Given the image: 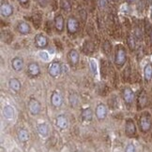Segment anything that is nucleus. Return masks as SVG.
Returning <instances> with one entry per match:
<instances>
[{
    "instance_id": "12",
    "label": "nucleus",
    "mask_w": 152,
    "mask_h": 152,
    "mask_svg": "<svg viewBox=\"0 0 152 152\" xmlns=\"http://www.w3.org/2000/svg\"><path fill=\"white\" fill-rule=\"evenodd\" d=\"M68 125H69L68 119L64 115H59L56 118V126L59 127L60 129H62V130L66 129Z\"/></svg>"
},
{
    "instance_id": "3",
    "label": "nucleus",
    "mask_w": 152,
    "mask_h": 152,
    "mask_svg": "<svg viewBox=\"0 0 152 152\" xmlns=\"http://www.w3.org/2000/svg\"><path fill=\"white\" fill-rule=\"evenodd\" d=\"M126 59H127V55L125 50L123 48H118L116 52V59H115L116 64L117 65H123L125 64Z\"/></svg>"
},
{
    "instance_id": "31",
    "label": "nucleus",
    "mask_w": 152,
    "mask_h": 152,
    "mask_svg": "<svg viewBox=\"0 0 152 152\" xmlns=\"http://www.w3.org/2000/svg\"><path fill=\"white\" fill-rule=\"evenodd\" d=\"M150 37H151V41H152V31H151V36H150Z\"/></svg>"
},
{
    "instance_id": "25",
    "label": "nucleus",
    "mask_w": 152,
    "mask_h": 152,
    "mask_svg": "<svg viewBox=\"0 0 152 152\" xmlns=\"http://www.w3.org/2000/svg\"><path fill=\"white\" fill-rule=\"evenodd\" d=\"M125 152H136L135 146H134L133 144H129V145H128V146L126 147Z\"/></svg>"
},
{
    "instance_id": "20",
    "label": "nucleus",
    "mask_w": 152,
    "mask_h": 152,
    "mask_svg": "<svg viewBox=\"0 0 152 152\" xmlns=\"http://www.w3.org/2000/svg\"><path fill=\"white\" fill-rule=\"evenodd\" d=\"M38 132L40 135L42 137H46L48 135V126L46 123H40L38 125Z\"/></svg>"
},
{
    "instance_id": "4",
    "label": "nucleus",
    "mask_w": 152,
    "mask_h": 152,
    "mask_svg": "<svg viewBox=\"0 0 152 152\" xmlns=\"http://www.w3.org/2000/svg\"><path fill=\"white\" fill-rule=\"evenodd\" d=\"M40 104L36 99H30L28 102V109L32 115H38L40 112Z\"/></svg>"
},
{
    "instance_id": "18",
    "label": "nucleus",
    "mask_w": 152,
    "mask_h": 152,
    "mask_svg": "<svg viewBox=\"0 0 152 152\" xmlns=\"http://www.w3.org/2000/svg\"><path fill=\"white\" fill-rule=\"evenodd\" d=\"M69 60H70L71 64H73V65H75L79 62V55L75 50H70V52H69Z\"/></svg>"
},
{
    "instance_id": "26",
    "label": "nucleus",
    "mask_w": 152,
    "mask_h": 152,
    "mask_svg": "<svg viewBox=\"0 0 152 152\" xmlns=\"http://www.w3.org/2000/svg\"><path fill=\"white\" fill-rule=\"evenodd\" d=\"M62 8H63L65 10H70L71 6L67 0H62Z\"/></svg>"
},
{
    "instance_id": "21",
    "label": "nucleus",
    "mask_w": 152,
    "mask_h": 152,
    "mask_svg": "<svg viewBox=\"0 0 152 152\" xmlns=\"http://www.w3.org/2000/svg\"><path fill=\"white\" fill-rule=\"evenodd\" d=\"M54 25H56V28L57 31H59L61 32L62 30H63V27H64V20H63V17L61 15H57L56 17V20H54Z\"/></svg>"
},
{
    "instance_id": "11",
    "label": "nucleus",
    "mask_w": 152,
    "mask_h": 152,
    "mask_svg": "<svg viewBox=\"0 0 152 152\" xmlns=\"http://www.w3.org/2000/svg\"><path fill=\"white\" fill-rule=\"evenodd\" d=\"M51 102H52V105L56 106V108L62 105V97L60 93L58 92H54L51 97Z\"/></svg>"
},
{
    "instance_id": "33",
    "label": "nucleus",
    "mask_w": 152,
    "mask_h": 152,
    "mask_svg": "<svg viewBox=\"0 0 152 152\" xmlns=\"http://www.w3.org/2000/svg\"><path fill=\"white\" fill-rule=\"evenodd\" d=\"M77 152H82V151H77Z\"/></svg>"
},
{
    "instance_id": "32",
    "label": "nucleus",
    "mask_w": 152,
    "mask_h": 152,
    "mask_svg": "<svg viewBox=\"0 0 152 152\" xmlns=\"http://www.w3.org/2000/svg\"><path fill=\"white\" fill-rule=\"evenodd\" d=\"M128 1H130V2H132V1H134V0H128Z\"/></svg>"
},
{
    "instance_id": "27",
    "label": "nucleus",
    "mask_w": 152,
    "mask_h": 152,
    "mask_svg": "<svg viewBox=\"0 0 152 152\" xmlns=\"http://www.w3.org/2000/svg\"><path fill=\"white\" fill-rule=\"evenodd\" d=\"M90 66H91V70L94 74L97 73V64H96V62L94 60H91L90 61Z\"/></svg>"
},
{
    "instance_id": "15",
    "label": "nucleus",
    "mask_w": 152,
    "mask_h": 152,
    "mask_svg": "<svg viewBox=\"0 0 152 152\" xmlns=\"http://www.w3.org/2000/svg\"><path fill=\"white\" fill-rule=\"evenodd\" d=\"M81 117L82 119L85 120V121H90L93 118V112L90 108H84L82 110V113H81Z\"/></svg>"
},
{
    "instance_id": "8",
    "label": "nucleus",
    "mask_w": 152,
    "mask_h": 152,
    "mask_svg": "<svg viewBox=\"0 0 152 152\" xmlns=\"http://www.w3.org/2000/svg\"><path fill=\"white\" fill-rule=\"evenodd\" d=\"M67 27H68V31L70 33H75L78 29V22L77 20L74 18H69L68 23H67Z\"/></svg>"
},
{
    "instance_id": "29",
    "label": "nucleus",
    "mask_w": 152,
    "mask_h": 152,
    "mask_svg": "<svg viewBox=\"0 0 152 152\" xmlns=\"http://www.w3.org/2000/svg\"><path fill=\"white\" fill-rule=\"evenodd\" d=\"M106 3H107V0H99V6H100V8H101V9L104 8V7L106 6Z\"/></svg>"
},
{
    "instance_id": "14",
    "label": "nucleus",
    "mask_w": 152,
    "mask_h": 152,
    "mask_svg": "<svg viewBox=\"0 0 152 152\" xmlns=\"http://www.w3.org/2000/svg\"><path fill=\"white\" fill-rule=\"evenodd\" d=\"M12 67L15 71H21L24 67V61L22 58L20 57H15L11 62Z\"/></svg>"
},
{
    "instance_id": "6",
    "label": "nucleus",
    "mask_w": 152,
    "mask_h": 152,
    "mask_svg": "<svg viewBox=\"0 0 152 152\" xmlns=\"http://www.w3.org/2000/svg\"><path fill=\"white\" fill-rule=\"evenodd\" d=\"M107 115V108L105 105L103 104H99L96 108V116L100 120H102L105 119V117Z\"/></svg>"
},
{
    "instance_id": "1",
    "label": "nucleus",
    "mask_w": 152,
    "mask_h": 152,
    "mask_svg": "<svg viewBox=\"0 0 152 152\" xmlns=\"http://www.w3.org/2000/svg\"><path fill=\"white\" fill-rule=\"evenodd\" d=\"M151 124H152L151 119H150V116L148 115V114H144V115L141 116L140 127H141V130H142L143 132H145V133L148 132L151 128Z\"/></svg>"
},
{
    "instance_id": "10",
    "label": "nucleus",
    "mask_w": 152,
    "mask_h": 152,
    "mask_svg": "<svg viewBox=\"0 0 152 152\" xmlns=\"http://www.w3.org/2000/svg\"><path fill=\"white\" fill-rule=\"evenodd\" d=\"M126 133L129 135H134L136 133V127L132 119H127L126 121Z\"/></svg>"
},
{
    "instance_id": "2",
    "label": "nucleus",
    "mask_w": 152,
    "mask_h": 152,
    "mask_svg": "<svg viewBox=\"0 0 152 152\" xmlns=\"http://www.w3.org/2000/svg\"><path fill=\"white\" fill-rule=\"evenodd\" d=\"M48 73L53 78H56L61 73V65L58 62H53L48 67Z\"/></svg>"
},
{
    "instance_id": "23",
    "label": "nucleus",
    "mask_w": 152,
    "mask_h": 152,
    "mask_svg": "<svg viewBox=\"0 0 152 152\" xmlns=\"http://www.w3.org/2000/svg\"><path fill=\"white\" fill-rule=\"evenodd\" d=\"M18 138L21 142H26L29 139V133L26 130L21 129L18 132Z\"/></svg>"
},
{
    "instance_id": "7",
    "label": "nucleus",
    "mask_w": 152,
    "mask_h": 152,
    "mask_svg": "<svg viewBox=\"0 0 152 152\" xmlns=\"http://www.w3.org/2000/svg\"><path fill=\"white\" fill-rule=\"evenodd\" d=\"M0 11H1V14L4 17H9L12 14L13 9L8 2H2L1 7H0Z\"/></svg>"
},
{
    "instance_id": "13",
    "label": "nucleus",
    "mask_w": 152,
    "mask_h": 152,
    "mask_svg": "<svg viewBox=\"0 0 152 152\" xmlns=\"http://www.w3.org/2000/svg\"><path fill=\"white\" fill-rule=\"evenodd\" d=\"M28 73L33 76V77H36L38 76L40 73V66L39 64H36V63H31L28 64Z\"/></svg>"
},
{
    "instance_id": "17",
    "label": "nucleus",
    "mask_w": 152,
    "mask_h": 152,
    "mask_svg": "<svg viewBox=\"0 0 152 152\" xmlns=\"http://www.w3.org/2000/svg\"><path fill=\"white\" fill-rule=\"evenodd\" d=\"M9 88L12 90V91H14V92H19L20 90H21V82L18 80L17 78H11L10 80L9 81Z\"/></svg>"
},
{
    "instance_id": "5",
    "label": "nucleus",
    "mask_w": 152,
    "mask_h": 152,
    "mask_svg": "<svg viewBox=\"0 0 152 152\" xmlns=\"http://www.w3.org/2000/svg\"><path fill=\"white\" fill-rule=\"evenodd\" d=\"M123 99L127 104H132L134 100V92L130 88L126 87L123 90Z\"/></svg>"
},
{
    "instance_id": "19",
    "label": "nucleus",
    "mask_w": 152,
    "mask_h": 152,
    "mask_svg": "<svg viewBox=\"0 0 152 152\" xmlns=\"http://www.w3.org/2000/svg\"><path fill=\"white\" fill-rule=\"evenodd\" d=\"M147 103V93L145 91H142L140 92L139 97H138V105H139L140 108H144V106H146Z\"/></svg>"
},
{
    "instance_id": "28",
    "label": "nucleus",
    "mask_w": 152,
    "mask_h": 152,
    "mask_svg": "<svg viewBox=\"0 0 152 152\" xmlns=\"http://www.w3.org/2000/svg\"><path fill=\"white\" fill-rule=\"evenodd\" d=\"M128 43H129V46L130 49H133L134 47H135V43H134V39L132 38V37H130L129 38H128Z\"/></svg>"
},
{
    "instance_id": "30",
    "label": "nucleus",
    "mask_w": 152,
    "mask_h": 152,
    "mask_svg": "<svg viewBox=\"0 0 152 152\" xmlns=\"http://www.w3.org/2000/svg\"><path fill=\"white\" fill-rule=\"evenodd\" d=\"M18 1L21 3V4H26V3H27L28 0H18Z\"/></svg>"
},
{
    "instance_id": "22",
    "label": "nucleus",
    "mask_w": 152,
    "mask_h": 152,
    "mask_svg": "<svg viewBox=\"0 0 152 152\" xmlns=\"http://www.w3.org/2000/svg\"><path fill=\"white\" fill-rule=\"evenodd\" d=\"M144 75H145V78L146 80L149 81L151 78H152V64H147L144 69Z\"/></svg>"
},
{
    "instance_id": "9",
    "label": "nucleus",
    "mask_w": 152,
    "mask_h": 152,
    "mask_svg": "<svg viewBox=\"0 0 152 152\" xmlns=\"http://www.w3.org/2000/svg\"><path fill=\"white\" fill-rule=\"evenodd\" d=\"M35 42H36V45L39 48H45L48 44V40H47V37L45 36H43V35H41V34H39V35H37L35 37Z\"/></svg>"
},
{
    "instance_id": "16",
    "label": "nucleus",
    "mask_w": 152,
    "mask_h": 152,
    "mask_svg": "<svg viewBox=\"0 0 152 152\" xmlns=\"http://www.w3.org/2000/svg\"><path fill=\"white\" fill-rule=\"evenodd\" d=\"M3 114H4V117L8 119H11L14 117V108L10 106H6L3 108Z\"/></svg>"
},
{
    "instance_id": "24",
    "label": "nucleus",
    "mask_w": 152,
    "mask_h": 152,
    "mask_svg": "<svg viewBox=\"0 0 152 152\" xmlns=\"http://www.w3.org/2000/svg\"><path fill=\"white\" fill-rule=\"evenodd\" d=\"M18 30H19V32L21 34H23V35H26V34H28L30 32V26L27 25L26 23H20L19 25H18Z\"/></svg>"
}]
</instances>
